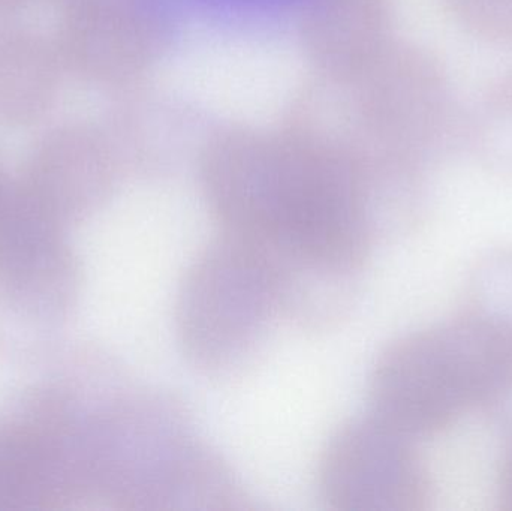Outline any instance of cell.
I'll return each instance as SVG.
<instances>
[{"label":"cell","instance_id":"1","mask_svg":"<svg viewBox=\"0 0 512 511\" xmlns=\"http://www.w3.org/2000/svg\"><path fill=\"white\" fill-rule=\"evenodd\" d=\"M222 236L255 254L291 326L327 332L348 317L373 236L372 180L342 147L304 129L228 131L201 158Z\"/></svg>","mask_w":512,"mask_h":511},{"label":"cell","instance_id":"2","mask_svg":"<svg viewBox=\"0 0 512 511\" xmlns=\"http://www.w3.org/2000/svg\"><path fill=\"white\" fill-rule=\"evenodd\" d=\"M107 426V477L123 509H249L248 494L233 468L200 438L191 410L176 393H128Z\"/></svg>","mask_w":512,"mask_h":511},{"label":"cell","instance_id":"3","mask_svg":"<svg viewBox=\"0 0 512 511\" xmlns=\"http://www.w3.org/2000/svg\"><path fill=\"white\" fill-rule=\"evenodd\" d=\"M286 323L268 267L219 234L183 273L174 303L177 344L186 362L219 383L254 372Z\"/></svg>","mask_w":512,"mask_h":511},{"label":"cell","instance_id":"4","mask_svg":"<svg viewBox=\"0 0 512 511\" xmlns=\"http://www.w3.org/2000/svg\"><path fill=\"white\" fill-rule=\"evenodd\" d=\"M63 68L98 86H123L152 60L158 23L150 0H69L53 35Z\"/></svg>","mask_w":512,"mask_h":511},{"label":"cell","instance_id":"5","mask_svg":"<svg viewBox=\"0 0 512 511\" xmlns=\"http://www.w3.org/2000/svg\"><path fill=\"white\" fill-rule=\"evenodd\" d=\"M316 488L328 510L403 509L415 494L414 467L390 425L352 419L322 449Z\"/></svg>","mask_w":512,"mask_h":511},{"label":"cell","instance_id":"6","mask_svg":"<svg viewBox=\"0 0 512 511\" xmlns=\"http://www.w3.org/2000/svg\"><path fill=\"white\" fill-rule=\"evenodd\" d=\"M66 74L53 38L0 18V125L27 128L56 104Z\"/></svg>","mask_w":512,"mask_h":511},{"label":"cell","instance_id":"7","mask_svg":"<svg viewBox=\"0 0 512 511\" xmlns=\"http://www.w3.org/2000/svg\"><path fill=\"white\" fill-rule=\"evenodd\" d=\"M387 0H310L303 39L328 78H345L375 62L388 30Z\"/></svg>","mask_w":512,"mask_h":511},{"label":"cell","instance_id":"8","mask_svg":"<svg viewBox=\"0 0 512 511\" xmlns=\"http://www.w3.org/2000/svg\"><path fill=\"white\" fill-rule=\"evenodd\" d=\"M105 134L83 123H66L45 132L30 153V182L83 200L107 194L116 177V144Z\"/></svg>","mask_w":512,"mask_h":511},{"label":"cell","instance_id":"9","mask_svg":"<svg viewBox=\"0 0 512 511\" xmlns=\"http://www.w3.org/2000/svg\"><path fill=\"white\" fill-rule=\"evenodd\" d=\"M468 29L486 38L512 35V0H448Z\"/></svg>","mask_w":512,"mask_h":511},{"label":"cell","instance_id":"10","mask_svg":"<svg viewBox=\"0 0 512 511\" xmlns=\"http://www.w3.org/2000/svg\"><path fill=\"white\" fill-rule=\"evenodd\" d=\"M39 2L53 3L59 8L69 0H0V18H12L18 12L24 11V9Z\"/></svg>","mask_w":512,"mask_h":511}]
</instances>
